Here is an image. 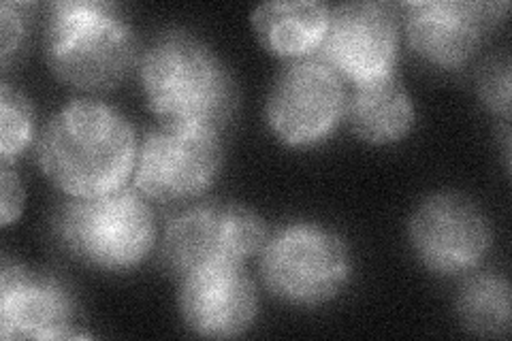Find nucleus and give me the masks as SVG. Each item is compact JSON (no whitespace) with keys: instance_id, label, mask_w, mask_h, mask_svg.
Segmentation results:
<instances>
[{"instance_id":"1","label":"nucleus","mask_w":512,"mask_h":341,"mask_svg":"<svg viewBox=\"0 0 512 341\" xmlns=\"http://www.w3.org/2000/svg\"><path fill=\"white\" fill-rule=\"evenodd\" d=\"M131 122L107 103L82 99L64 105L39 139V167L73 199L124 188L137 165Z\"/></svg>"},{"instance_id":"2","label":"nucleus","mask_w":512,"mask_h":341,"mask_svg":"<svg viewBox=\"0 0 512 341\" xmlns=\"http://www.w3.org/2000/svg\"><path fill=\"white\" fill-rule=\"evenodd\" d=\"M146 103L163 122L220 128L235 109V81L222 60L186 30L158 35L141 56Z\"/></svg>"},{"instance_id":"3","label":"nucleus","mask_w":512,"mask_h":341,"mask_svg":"<svg viewBox=\"0 0 512 341\" xmlns=\"http://www.w3.org/2000/svg\"><path fill=\"white\" fill-rule=\"evenodd\" d=\"M43 54L62 84L103 92L133 71L137 37L116 5L64 0L47 7Z\"/></svg>"},{"instance_id":"4","label":"nucleus","mask_w":512,"mask_h":341,"mask_svg":"<svg viewBox=\"0 0 512 341\" xmlns=\"http://www.w3.org/2000/svg\"><path fill=\"white\" fill-rule=\"evenodd\" d=\"M52 229L75 261L101 271L139 267L156 241V224L146 197L126 188L101 197H69L56 211Z\"/></svg>"},{"instance_id":"5","label":"nucleus","mask_w":512,"mask_h":341,"mask_svg":"<svg viewBox=\"0 0 512 341\" xmlns=\"http://www.w3.org/2000/svg\"><path fill=\"white\" fill-rule=\"evenodd\" d=\"M259 273L271 295L297 307H318L342 295L352 275L348 243L316 222H293L269 235Z\"/></svg>"},{"instance_id":"6","label":"nucleus","mask_w":512,"mask_h":341,"mask_svg":"<svg viewBox=\"0 0 512 341\" xmlns=\"http://www.w3.org/2000/svg\"><path fill=\"white\" fill-rule=\"evenodd\" d=\"M222 167L218 128L163 122L141 143L135 186L156 203H186L210 190Z\"/></svg>"},{"instance_id":"7","label":"nucleus","mask_w":512,"mask_h":341,"mask_svg":"<svg viewBox=\"0 0 512 341\" xmlns=\"http://www.w3.org/2000/svg\"><path fill=\"white\" fill-rule=\"evenodd\" d=\"M269 233L252 209L239 203H203L173 218L163 237V265L169 273H186L212 265H244L259 254Z\"/></svg>"},{"instance_id":"8","label":"nucleus","mask_w":512,"mask_h":341,"mask_svg":"<svg viewBox=\"0 0 512 341\" xmlns=\"http://www.w3.org/2000/svg\"><path fill=\"white\" fill-rule=\"evenodd\" d=\"M346 99L344 79L329 64L320 58L297 60L271 86L265 120L286 148H316L338 131Z\"/></svg>"},{"instance_id":"9","label":"nucleus","mask_w":512,"mask_h":341,"mask_svg":"<svg viewBox=\"0 0 512 341\" xmlns=\"http://www.w3.org/2000/svg\"><path fill=\"white\" fill-rule=\"evenodd\" d=\"M399 11L412 52L431 67L455 71L466 67L487 32L504 20L508 3L416 0L399 5Z\"/></svg>"},{"instance_id":"10","label":"nucleus","mask_w":512,"mask_h":341,"mask_svg":"<svg viewBox=\"0 0 512 341\" xmlns=\"http://www.w3.org/2000/svg\"><path fill=\"white\" fill-rule=\"evenodd\" d=\"M410 243L421 265L438 275L476 269L491 248V229L480 207L455 192H438L414 209Z\"/></svg>"},{"instance_id":"11","label":"nucleus","mask_w":512,"mask_h":341,"mask_svg":"<svg viewBox=\"0 0 512 341\" xmlns=\"http://www.w3.org/2000/svg\"><path fill=\"white\" fill-rule=\"evenodd\" d=\"M399 18L387 3H346L331 9L320 60L355 86L395 75Z\"/></svg>"},{"instance_id":"12","label":"nucleus","mask_w":512,"mask_h":341,"mask_svg":"<svg viewBox=\"0 0 512 341\" xmlns=\"http://www.w3.org/2000/svg\"><path fill=\"white\" fill-rule=\"evenodd\" d=\"M79 307L73 292L56 275L3 261L0 273V337L13 339H84L77 331Z\"/></svg>"},{"instance_id":"13","label":"nucleus","mask_w":512,"mask_h":341,"mask_svg":"<svg viewBox=\"0 0 512 341\" xmlns=\"http://www.w3.org/2000/svg\"><path fill=\"white\" fill-rule=\"evenodd\" d=\"M180 316L205 339L244 335L259 314V297L244 265H212L180 278Z\"/></svg>"},{"instance_id":"14","label":"nucleus","mask_w":512,"mask_h":341,"mask_svg":"<svg viewBox=\"0 0 512 341\" xmlns=\"http://www.w3.org/2000/svg\"><path fill=\"white\" fill-rule=\"evenodd\" d=\"M331 7L314 0L265 3L252 11V28L269 54L297 62L314 58L325 43Z\"/></svg>"},{"instance_id":"15","label":"nucleus","mask_w":512,"mask_h":341,"mask_svg":"<svg viewBox=\"0 0 512 341\" xmlns=\"http://www.w3.org/2000/svg\"><path fill=\"white\" fill-rule=\"evenodd\" d=\"M344 118L361 141L370 145H391L406 139L416 122L410 92L397 75L355 86L346 99Z\"/></svg>"},{"instance_id":"16","label":"nucleus","mask_w":512,"mask_h":341,"mask_svg":"<svg viewBox=\"0 0 512 341\" xmlns=\"http://www.w3.org/2000/svg\"><path fill=\"white\" fill-rule=\"evenodd\" d=\"M457 316L463 327L483 337L510 331V284L495 273H480L461 286Z\"/></svg>"},{"instance_id":"17","label":"nucleus","mask_w":512,"mask_h":341,"mask_svg":"<svg viewBox=\"0 0 512 341\" xmlns=\"http://www.w3.org/2000/svg\"><path fill=\"white\" fill-rule=\"evenodd\" d=\"M35 139V116L26 96L7 81L0 86V160L3 167L18 162Z\"/></svg>"},{"instance_id":"18","label":"nucleus","mask_w":512,"mask_h":341,"mask_svg":"<svg viewBox=\"0 0 512 341\" xmlns=\"http://www.w3.org/2000/svg\"><path fill=\"white\" fill-rule=\"evenodd\" d=\"M478 94L493 113L504 120L510 118V60L506 54L483 64L478 73Z\"/></svg>"},{"instance_id":"19","label":"nucleus","mask_w":512,"mask_h":341,"mask_svg":"<svg viewBox=\"0 0 512 341\" xmlns=\"http://www.w3.org/2000/svg\"><path fill=\"white\" fill-rule=\"evenodd\" d=\"M30 9L28 3H3L0 9V58L5 69L28 41Z\"/></svg>"},{"instance_id":"20","label":"nucleus","mask_w":512,"mask_h":341,"mask_svg":"<svg viewBox=\"0 0 512 341\" xmlns=\"http://www.w3.org/2000/svg\"><path fill=\"white\" fill-rule=\"evenodd\" d=\"M0 186H3V226L7 229V226H11L22 216L26 194L20 175L11 167H3V173H0Z\"/></svg>"}]
</instances>
